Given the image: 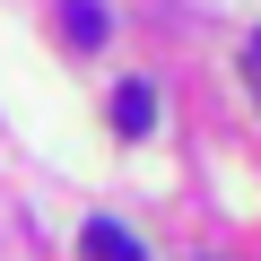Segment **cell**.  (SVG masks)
I'll use <instances>...</instances> for the list:
<instances>
[{
  "label": "cell",
  "mask_w": 261,
  "mask_h": 261,
  "mask_svg": "<svg viewBox=\"0 0 261 261\" xmlns=\"http://www.w3.org/2000/svg\"><path fill=\"white\" fill-rule=\"evenodd\" d=\"M157 130V87L148 79H122L113 87V140H148Z\"/></svg>",
  "instance_id": "cell-1"
},
{
  "label": "cell",
  "mask_w": 261,
  "mask_h": 261,
  "mask_svg": "<svg viewBox=\"0 0 261 261\" xmlns=\"http://www.w3.org/2000/svg\"><path fill=\"white\" fill-rule=\"evenodd\" d=\"M79 244H87L96 261H148V252H140V244H130V235H122L113 218H87V235H79Z\"/></svg>",
  "instance_id": "cell-2"
},
{
  "label": "cell",
  "mask_w": 261,
  "mask_h": 261,
  "mask_svg": "<svg viewBox=\"0 0 261 261\" xmlns=\"http://www.w3.org/2000/svg\"><path fill=\"white\" fill-rule=\"evenodd\" d=\"M105 27H113V18L96 9V0H61V35H70V44H105Z\"/></svg>",
  "instance_id": "cell-3"
},
{
  "label": "cell",
  "mask_w": 261,
  "mask_h": 261,
  "mask_svg": "<svg viewBox=\"0 0 261 261\" xmlns=\"http://www.w3.org/2000/svg\"><path fill=\"white\" fill-rule=\"evenodd\" d=\"M244 79H252V96H261V35L244 44Z\"/></svg>",
  "instance_id": "cell-4"
}]
</instances>
